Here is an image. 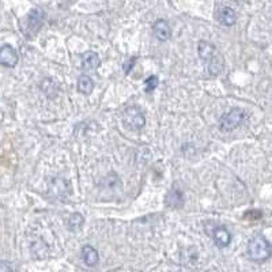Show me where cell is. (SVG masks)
I'll use <instances>...</instances> for the list:
<instances>
[{
    "label": "cell",
    "instance_id": "2e32d148",
    "mask_svg": "<svg viewBox=\"0 0 272 272\" xmlns=\"http://www.w3.org/2000/svg\"><path fill=\"white\" fill-rule=\"evenodd\" d=\"M159 85V79L158 76H155V75H151V76H148L147 79L144 80V91L146 93H153Z\"/></svg>",
    "mask_w": 272,
    "mask_h": 272
},
{
    "label": "cell",
    "instance_id": "30bf717a",
    "mask_svg": "<svg viewBox=\"0 0 272 272\" xmlns=\"http://www.w3.org/2000/svg\"><path fill=\"white\" fill-rule=\"evenodd\" d=\"M185 203V199L184 195L180 189L173 188L171 191L166 193V198H165V204L169 207V208H181Z\"/></svg>",
    "mask_w": 272,
    "mask_h": 272
},
{
    "label": "cell",
    "instance_id": "7a4b0ae2",
    "mask_svg": "<svg viewBox=\"0 0 272 272\" xmlns=\"http://www.w3.org/2000/svg\"><path fill=\"white\" fill-rule=\"evenodd\" d=\"M46 14L44 10H41L38 7L32 8L26 17L21 19V30H22L23 35L32 40L35 37V34L40 32V29L42 28V25L45 22Z\"/></svg>",
    "mask_w": 272,
    "mask_h": 272
},
{
    "label": "cell",
    "instance_id": "8992f818",
    "mask_svg": "<svg viewBox=\"0 0 272 272\" xmlns=\"http://www.w3.org/2000/svg\"><path fill=\"white\" fill-rule=\"evenodd\" d=\"M71 192L69 182L62 177H56L49 182V196H53L57 200H64Z\"/></svg>",
    "mask_w": 272,
    "mask_h": 272
},
{
    "label": "cell",
    "instance_id": "8fae6325",
    "mask_svg": "<svg viewBox=\"0 0 272 272\" xmlns=\"http://www.w3.org/2000/svg\"><path fill=\"white\" fill-rule=\"evenodd\" d=\"M80 63H82V68H85L87 71H96L100 67L101 60L96 52L87 51L80 55Z\"/></svg>",
    "mask_w": 272,
    "mask_h": 272
},
{
    "label": "cell",
    "instance_id": "ba28073f",
    "mask_svg": "<svg viewBox=\"0 0 272 272\" xmlns=\"http://www.w3.org/2000/svg\"><path fill=\"white\" fill-rule=\"evenodd\" d=\"M215 19L221 23L222 26H233L236 23V12L232 7L229 6H219L216 7Z\"/></svg>",
    "mask_w": 272,
    "mask_h": 272
},
{
    "label": "cell",
    "instance_id": "e0dca14e",
    "mask_svg": "<svg viewBox=\"0 0 272 272\" xmlns=\"http://www.w3.org/2000/svg\"><path fill=\"white\" fill-rule=\"evenodd\" d=\"M0 272H12V267L7 263V261H1L0 266Z\"/></svg>",
    "mask_w": 272,
    "mask_h": 272
},
{
    "label": "cell",
    "instance_id": "277c9868",
    "mask_svg": "<svg viewBox=\"0 0 272 272\" xmlns=\"http://www.w3.org/2000/svg\"><path fill=\"white\" fill-rule=\"evenodd\" d=\"M121 120H123V124L128 130L132 131L142 130L146 125V116L137 106H130L124 109V112L121 114Z\"/></svg>",
    "mask_w": 272,
    "mask_h": 272
},
{
    "label": "cell",
    "instance_id": "5b68a950",
    "mask_svg": "<svg viewBox=\"0 0 272 272\" xmlns=\"http://www.w3.org/2000/svg\"><path fill=\"white\" fill-rule=\"evenodd\" d=\"M245 117H246V113H245L244 109L233 108L230 112H226V113L221 116L219 128L223 132H230V131L236 130L238 125H241Z\"/></svg>",
    "mask_w": 272,
    "mask_h": 272
},
{
    "label": "cell",
    "instance_id": "7c38bea8",
    "mask_svg": "<svg viewBox=\"0 0 272 272\" xmlns=\"http://www.w3.org/2000/svg\"><path fill=\"white\" fill-rule=\"evenodd\" d=\"M154 35L158 38L159 41H168L171 37V30H170L169 23L165 19H157L153 25Z\"/></svg>",
    "mask_w": 272,
    "mask_h": 272
},
{
    "label": "cell",
    "instance_id": "9a60e30c",
    "mask_svg": "<svg viewBox=\"0 0 272 272\" xmlns=\"http://www.w3.org/2000/svg\"><path fill=\"white\" fill-rule=\"evenodd\" d=\"M83 223H85V218L79 212H74V214H71L69 218H68V229L71 232H78V230H80L82 226H83Z\"/></svg>",
    "mask_w": 272,
    "mask_h": 272
},
{
    "label": "cell",
    "instance_id": "5bb4252c",
    "mask_svg": "<svg viewBox=\"0 0 272 272\" xmlns=\"http://www.w3.org/2000/svg\"><path fill=\"white\" fill-rule=\"evenodd\" d=\"M94 89V82L91 79L89 75H80L78 78V91L85 94V96H89L91 94V91Z\"/></svg>",
    "mask_w": 272,
    "mask_h": 272
},
{
    "label": "cell",
    "instance_id": "9c48e42d",
    "mask_svg": "<svg viewBox=\"0 0 272 272\" xmlns=\"http://www.w3.org/2000/svg\"><path fill=\"white\" fill-rule=\"evenodd\" d=\"M18 52L11 45H3L0 48V64L4 67L12 68L17 66Z\"/></svg>",
    "mask_w": 272,
    "mask_h": 272
},
{
    "label": "cell",
    "instance_id": "3957f363",
    "mask_svg": "<svg viewBox=\"0 0 272 272\" xmlns=\"http://www.w3.org/2000/svg\"><path fill=\"white\" fill-rule=\"evenodd\" d=\"M248 257L255 263H264L272 257V244L264 236H256L248 244Z\"/></svg>",
    "mask_w": 272,
    "mask_h": 272
},
{
    "label": "cell",
    "instance_id": "52a82bcc",
    "mask_svg": "<svg viewBox=\"0 0 272 272\" xmlns=\"http://www.w3.org/2000/svg\"><path fill=\"white\" fill-rule=\"evenodd\" d=\"M214 239V244L218 248H226L232 242V234L227 230L226 227L222 225H214L211 232H207Z\"/></svg>",
    "mask_w": 272,
    "mask_h": 272
},
{
    "label": "cell",
    "instance_id": "ac0fdd59",
    "mask_svg": "<svg viewBox=\"0 0 272 272\" xmlns=\"http://www.w3.org/2000/svg\"><path fill=\"white\" fill-rule=\"evenodd\" d=\"M135 62H136V57H132V60H130V62L125 64V67H124L125 74H130V67L131 68L134 67V63H135Z\"/></svg>",
    "mask_w": 272,
    "mask_h": 272
},
{
    "label": "cell",
    "instance_id": "6da1fadb",
    "mask_svg": "<svg viewBox=\"0 0 272 272\" xmlns=\"http://www.w3.org/2000/svg\"><path fill=\"white\" fill-rule=\"evenodd\" d=\"M199 57L205 64L211 76H218L223 72L225 68V59L221 51L210 41H200L198 45Z\"/></svg>",
    "mask_w": 272,
    "mask_h": 272
},
{
    "label": "cell",
    "instance_id": "4fadbf2b",
    "mask_svg": "<svg viewBox=\"0 0 272 272\" xmlns=\"http://www.w3.org/2000/svg\"><path fill=\"white\" fill-rule=\"evenodd\" d=\"M80 257L85 263L86 266L89 267H96L100 261V255L97 252L96 248H93L91 245H85L82 248V252H80Z\"/></svg>",
    "mask_w": 272,
    "mask_h": 272
}]
</instances>
